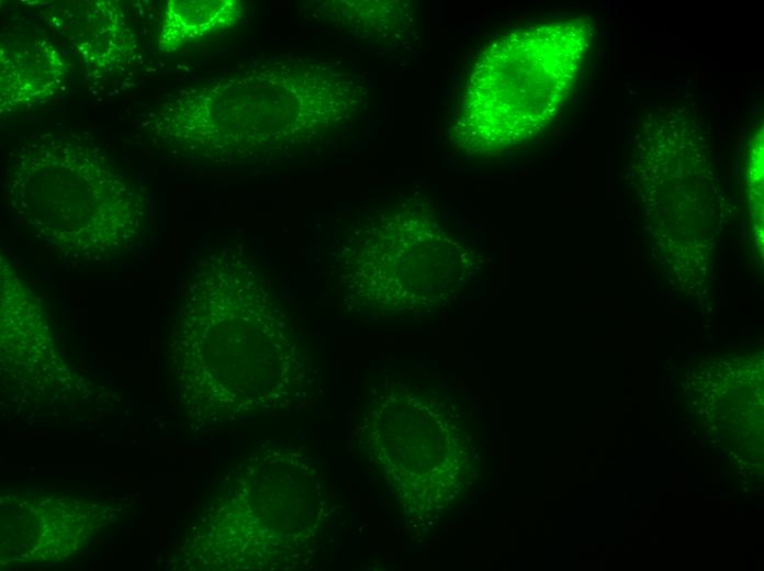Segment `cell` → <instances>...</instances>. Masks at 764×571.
I'll use <instances>...</instances> for the list:
<instances>
[{
    "instance_id": "1",
    "label": "cell",
    "mask_w": 764,
    "mask_h": 571,
    "mask_svg": "<svg viewBox=\"0 0 764 571\" xmlns=\"http://www.w3.org/2000/svg\"><path fill=\"white\" fill-rule=\"evenodd\" d=\"M587 41L578 21L508 34L474 65L458 107L453 137L472 153L523 142L551 120L566 98Z\"/></svg>"
}]
</instances>
